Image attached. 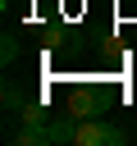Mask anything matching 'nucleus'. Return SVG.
<instances>
[{"label": "nucleus", "mask_w": 137, "mask_h": 146, "mask_svg": "<svg viewBox=\"0 0 137 146\" xmlns=\"http://www.w3.org/2000/svg\"><path fill=\"white\" fill-rule=\"evenodd\" d=\"M73 146H128V132L114 128V123H105L100 114H96V119H78Z\"/></svg>", "instance_id": "f257e3e1"}, {"label": "nucleus", "mask_w": 137, "mask_h": 146, "mask_svg": "<svg viewBox=\"0 0 137 146\" xmlns=\"http://www.w3.org/2000/svg\"><path fill=\"white\" fill-rule=\"evenodd\" d=\"M68 114H73V119H96V114H100V91H91V87L78 91L73 105H68Z\"/></svg>", "instance_id": "f03ea898"}, {"label": "nucleus", "mask_w": 137, "mask_h": 146, "mask_svg": "<svg viewBox=\"0 0 137 146\" xmlns=\"http://www.w3.org/2000/svg\"><path fill=\"white\" fill-rule=\"evenodd\" d=\"M0 105H5L9 114H23V105H27L23 87H18V82H5V91H0Z\"/></svg>", "instance_id": "7ed1b4c3"}, {"label": "nucleus", "mask_w": 137, "mask_h": 146, "mask_svg": "<svg viewBox=\"0 0 137 146\" xmlns=\"http://www.w3.org/2000/svg\"><path fill=\"white\" fill-rule=\"evenodd\" d=\"M18 55H23V46H18V36H14V32H5V36H0V64L9 68V64H14Z\"/></svg>", "instance_id": "20e7f679"}]
</instances>
